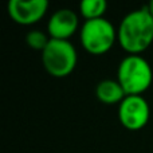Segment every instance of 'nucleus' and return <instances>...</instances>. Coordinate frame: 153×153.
<instances>
[{"instance_id": "obj_11", "label": "nucleus", "mask_w": 153, "mask_h": 153, "mask_svg": "<svg viewBox=\"0 0 153 153\" xmlns=\"http://www.w3.org/2000/svg\"><path fill=\"white\" fill-rule=\"evenodd\" d=\"M145 7H146V10H148V12L151 13V15H152V18H153V0H152L151 3H149L148 5H145Z\"/></svg>"}, {"instance_id": "obj_10", "label": "nucleus", "mask_w": 153, "mask_h": 153, "mask_svg": "<svg viewBox=\"0 0 153 153\" xmlns=\"http://www.w3.org/2000/svg\"><path fill=\"white\" fill-rule=\"evenodd\" d=\"M50 40L51 38L47 34H45L43 31H39V30H32L26 36V42L28 45V47L34 48V50H39V51L45 50L47 47V45L50 43Z\"/></svg>"}, {"instance_id": "obj_7", "label": "nucleus", "mask_w": 153, "mask_h": 153, "mask_svg": "<svg viewBox=\"0 0 153 153\" xmlns=\"http://www.w3.org/2000/svg\"><path fill=\"white\" fill-rule=\"evenodd\" d=\"M78 15L70 8H61L51 15L47 23V32L51 39L69 40L78 30Z\"/></svg>"}, {"instance_id": "obj_9", "label": "nucleus", "mask_w": 153, "mask_h": 153, "mask_svg": "<svg viewBox=\"0 0 153 153\" xmlns=\"http://www.w3.org/2000/svg\"><path fill=\"white\" fill-rule=\"evenodd\" d=\"M108 10L105 0H82L79 4V12L86 20L101 19Z\"/></svg>"}, {"instance_id": "obj_1", "label": "nucleus", "mask_w": 153, "mask_h": 153, "mask_svg": "<svg viewBox=\"0 0 153 153\" xmlns=\"http://www.w3.org/2000/svg\"><path fill=\"white\" fill-rule=\"evenodd\" d=\"M118 43L129 55H140L153 42V18L146 7L129 12L118 27Z\"/></svg>"}, {"instance_id": "obj_8", "label": "nucleus", "mask_w": 153, "mask_h": 153, "mask_svg": "<svg viewBox=\"0 0 153 153\" xmlns=\"http://www.w3.org/2000/svg\"><path fill=\"white\" fill-rule=\"evenodd\" d=\"M95 95L101 102L113 105V103H121L126 97V93L118 81L103 79L95 87Z\"/></svg>"}, {"instance_id": "obj_6", "label": "nucleus", "mask_w": 153, "mask_h": 153, "mask_svg": "<svg viewBox=\"0 0 153 153\" xmlns=\"http://www.w3.org/2000/svg\"><path fill=\"white\" fill-rule=\"evenodd\" d=\"M8 15L15 23L22 26L35 24L46 15L48 10L47 0H10L7 5Z\"/></svg>"}, {"instance_id": "obj_5", "label": "nucleus", "mask_w": 153, "mask_h": 153, "mask_svg": "<svg viewBox=\"0 0 153 153\" xmlns=\"http://www.w3.org/2000/svg\"><path fill=\"white\" fill-rule=\"evenodd\" d=\"M151 108L143 95H126L120 103L118 118L122 126L128 130H140L148 124Z\"/></svg>"}, {"instance_id": "obj_4", "label": "nucleus", "mask_w": 153, "mask_h": 153, "mask_svg": "<svg viewBox=\"0 0 153 153\" xmlns=\"http://www.w3.org/2000/svg\"><path fill=\"white\" fill-rule=\"evenodd\" d=\"M42 62L46 71L55 78H65L74 71L78 54L69 40L51 39L42 51Z\"/></svg>"}, {"instance_id": "obj_2", "label": "nucleus", "mask_w": 153, "mask_h": 153, "mask_svg": "<svg viewBox=\"0 0 153 153\" xmlns=\"http://www.w3.org/2000/svg\"><path fill=\"white\" fill-rule=\"evenodd\" d=\"M117 81L126 95H141L152 85V67L141 55H128L118 65Z\"/></svg>"}, {"instance_id": "obj_3", "label": "nucleus", "mask_w": 153, "mask_h": 153, "mask_svg": "<svg viewBox=\"0 0 153 153\" xmlns=\"http://www.w3.org/2000/svg\"><path fill=\"white\" fill-rule=\"evenodd\" d=\"M118 32L116 31L114 26L110 20L105 18L86 20L81 27L79 40L83 47L91 55H103L106 54L116 40Z\"/></svg>"}]
</instances>
